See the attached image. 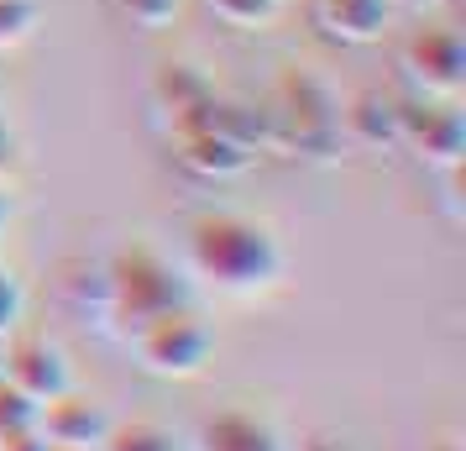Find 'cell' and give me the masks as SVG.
<instances>
[{"instance_id":"25","label":"cell","mask_w":466,"mask_h":451,"mask_svg":"<svg viewBox=\"0 0 466 451\" xmlns=\"http://www.w3.org/2000/svg\"><path fill=\"white\" fill-rule=\"evenodd\" d=\"M53 451H58V446H53Z\"/></svg>"},{"instance_id":"24","label":"cell","mask_w":466,"mask_h":451,"mask_svg":"<svg viewBox=\"0 0 466 451\" xmlns=\"http://www.w3.org/2000/svg\"><path fill=\"white\" fill-rule=\"evenodd\" d=\"M435 451H461V446H456V441H441V446H435Z\"/></svg>"},{"instance_id":"3","label":"cell","mask_w":466,"mask_h":451,"mask_svg":"<svg viewBox=\"0 0 466 451\" xmlns=\"http://www.w3.org/2000/svg\"><path fill=\"white\" fill-rule=\"evenodd\" d=\"M189 304V279L152 247H121L106 268V310L127 325L131 336L147 321Z\"/></svg>"},{"instance_id":"21","label":"cell","mask_w":466,"mask_h":451,"mask_svg":"<svg viewBox=\"0 0 466 451\" xmlns=\"http://www.w3.org/2000/svg\"><path fill=\"white\" fill-rule=\"evenodd\" d=\"M16 158V142H11V127H5V116H0V169Z\"/></svg>"},{"instance_id":"7","label":"cell","mask_w":466,"mask_h":451,"mask_svg":"<svg viewBox=\"0 0 466 451\" xmlns=\"http://www.w3.org/2000/svg\"><path fill=\"white\" fill-rule=\"evenodd\" d=\"M0 378L16 384L32 405H47V399H58L64 388H74V373H68L64 346L43 342V336H26V342L5 346V357H0Z\"/></svg>"},{"instance_id":"4","label":"cell","mask_w":466,"mask_h":451,"mask_svg":"<svg viewBox=\"0 0 466 451\" xmlns=\"http://www.w3.org/2000/svg\"><path fill=\"white\" fill-rule=\"evenodd\" d=\"M210 357H215V331L189 304H178V310H168V315H157L137 331V363L147 367L152 378H199Z\"/></svg>"},{"instance_id":"20","label":"cell","mask_w":466,"mask_h":451,"mask_svg":"<svg viewBox=\"0 0 466 451\" xmlns=\"http://www.w3.org/2000/svg\"><path fill=\"white\" fill-rule=\"evenodd\" d=\"M0 451H53L43 441V430L32 425V430H16V436H0Z\"/></svg>"},{"instance_id":"17","label":"cell","mask_w":466,"mask_h":451,"mask_svg":"<svg viewBox=\"0 0 466 451\" xmlns=\"http://www.w3.org/2000/svg\"><path fill=\"white\" fill-rule=\"evenodd\" d=\"M32 425H37V405L16 384L0 378V436H16V430H32Z\"/></svg>"},{"instance_id":"22","label":"cell","mask_w":466,"mask_h":451,"mask_svg":"<svg viewBox=\"0 0 466 451\" xmlns=\"http://www.w3.org/2000/svg\"><path fill=\"white\" fill-rule=\"evenodd\" d=\"M11 226V200H5V190H0V231Z\"/></svg>"},{"instance_id":"10","label":"cell","mask_w":466,"mask_h":451,"mask_svg":"<svg viewBox=\"0 0 466 451\" xmlns=\"http://www.w3.org/2000/svg\"><path fill=\"white\" fill-rule=\"evenodd\" d=\"M152 100L173 116V137H178V131L210 127L215 110H220L215 85L194 64H163V68H157V79H152Z\"/></svg>"},{"instance_id":"2","label":"cell","mask_w":466,"mask_h":451,"mask_svg":"<svg viewBox=\"0 0 466 451\" xmlns=\"http://www.w3.org/2000/svg\"><path fill=\"white\" fill-rule=\"evenodd\" d=\"M268 148L294 158H336L340 148V100L315 74H283L268 106Z\"/></svg>"},{"instance_id":"23","label":"cell","mask_w":466,"mask_h":451,"mask_svg":"<svg viewBox=\"0 0 466 451\" xmlns=\"http://www.w3.org/2000/svg\"><path fill=\"white\" fill-rule=\"evenodd\" d=\"M393 5H435V0H393Z\"/></svg>"},{"instance_id":"6","label":"cell","mask_w":466,"mask_h":451,"mask_svg":"<svg viewBox=\"0 0 466 451\" xmlns=\"http://www.w3.org/2000/svg\"><path fill=\"white\" fill-rule=\"evenodd\" d=\"M403 148H414V158L435 163V169H461L466 152V121L456 100H403Z\"/></svg>"},{"instance_id":"9","label":"cell","mask_w":466,"mask_h":451,"mask_svg":"<svg viewBox=\"0 0 466 451\" xmlns=\"http://www.w3.org/2000/svg\"><path fill=\"white\" fill-rule=\"evenodd\" d=\"M173 158H178V169H189L194 179H210V184L241 179L257 163V152L247 142H236L231 131H220L215 121L199 131H178L173 137Z\"/></svg>"},{"instance_id":"13","label":"cell","mask_w":466,"mask_h":451,"mask_svg":"<svg viewBox=\"0 0 466 451\" xmlns=\"http://www.w3.org/2000/svg\"><path fill=\"white\" fill-rule=\"evenodd\" d=\"M340 131L361 142V148H399L403 137V100L382 95V89H367L351 106L340 110Z\"/></svg>"},{"instance_id":"8","label":"cell","mask_w":466,"mask_h":451,"mask_svg":"<svg viewBox=\"0 0 466 451\" xmlns=\"http://www.w3.org/2000/svg\"><path fill=\"white\" fill-rule=\"evenodd\" d=\"M37 430H43L47 446H58V451H100V441L110 430V415L89 394L64 388L58 399L37 405Z\"/></svg>"},{"instance_id":"19","label":"cell","mask_w":466,"mask_h":451,"mask_svg":"<svg viewBox=\"0 0 466 451\" xmlns=\"http://www.w3.org/2000/svg\"><path fill=\"white\" fill-rule=\"evenodd\" d=\"M22 310H26L22 283H16V273H5V268H0V342L22 325Z\"/></svg>"},{"instance_id":"15","label":"cell","mask_w":466,"mask_h":451,"mask_svg":"<svg viewBox=\"0 0 466 451\" xmlns=\"http://www.w3.org/2000/svg\"><path fill=\"white\" fill-rule=\"evenodd\" d=\"M37 32V0H0V53L22 47Z\"/></svg>"},{"instance_id":"5","label":"cell","mask_w":466,"mask_h":451,"mask_svg":"<svg viewBox=\"0 0 466 451\" xmlns=\"http://www.w3.org/2000/svg\"><path fill=\"white\" fill-rule=\"evenodd\" d=\"M403 74L420 85L424 100H456L466 85V43L451 26H420L403 43Z\"/></svg>"},{"instance_id":"18","label":"cell","mask_w":466,"mask_h":451,"mask_svg":"<svg viewBox=\"0 0 466 451\" xmlns=\"http://www.w3.org/2000/svg\"><path fill=\"white\" fill-rule=\"evenodd\" d=\"M210 5H215V16L231 26H268L283 0H210Z\"/></svg>"},{"instance_id":"1","label":"cell","mask_w":466,"mask_h":451,"mask_svg":"<svg viewBox=\"0 0 466 451\" xmlns=\"http://www.w3.org/2000/svg\"><path fill=\"white\" fill-rule=\"evenodd\" d=\"M189 273L231 300H252L283 279V247L252 215H199L189 226Z\"/></svg>"},{"instance_id":"14","label":"cell","mask_w":466,"mask_h":451,"mask_svg":"<svg viewBox=\"0 0 466 451\" xmlns=\"http://www.w3.org/2000/svg\"><path fill=\"white\" fill-rule=\"evenodd\" d=\"M100 451H178V446H173V430L152 425V420H121V425L110 420Z\"/></svg>"},{"instance_id":"12","label":"cell","mask_w":466,"mask_h":451,"mask_svg":"<svg viewBox=\"0 0 466 451\" xmlns=\"http://www.w3.org/2000/svg\"><path fill=\"white\" fill-rule=\"evenodd\" d=\"M194 451H289V441L252 409H220L215 420L199 425Z\"/></svg>"},{"instance_id":"16","label":"cell","mask_w":466,"mask_h":451,"mask_svg":"<svg viewBox=\"0 0 466 451\" xmlns=\"http://www.w3.org/2000/svg\"><path fill=\"white\" fill-rule=\"evenodd\" d=\"M116 5H121V16H127L131 26H142V32H163V26H173V16H178L184 0H116Z\"/></svg>"},{"instance_id":"11","label":"cell","mask_w":466,"mask_h":451,"mask_svg":"<svg viewBox=\"0 0 466 451\" xmlns=\"http://www.w3.org/2000/svg\"><path fill=\"white\" fill-rule=\"evenodd\" d=\"M315 22L346 47L378 43L393 22V0H315Z\"/></svg>"}]
</instances>
